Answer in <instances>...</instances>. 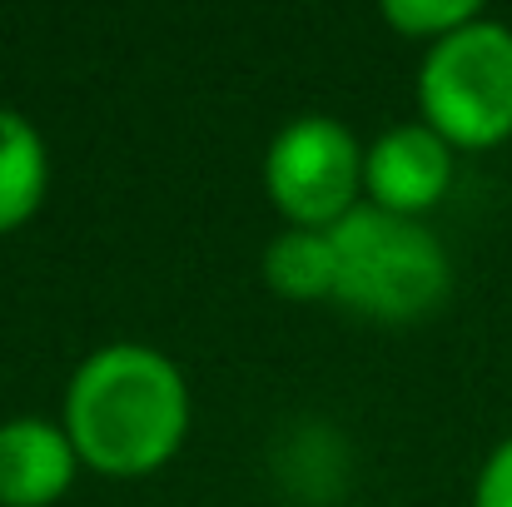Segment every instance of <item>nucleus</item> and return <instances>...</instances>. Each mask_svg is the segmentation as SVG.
<instances>
[{
  "mask_svg": "<svg viewBox=\"0 0 512 507\" xmlns=\"http://www.w3.org/2000/svg\"><path fill=\"white\" fill-rule=\"evenodd\" d=\"M80 453L60 423L10 418L0 423V507H50L75 483Z\"/></svg>",
  "mask_w": 512,
  "mask_h": 507,
  "instance_id": "423d86ee",
  "label": "nucleus"
},
{
  "mask_svg": "<svg viewBox=\"0 0 512 507\" xmlns=\"http://www.w3.org/2000/svg\"><path fill=\"white\" fill-rule=\"evenodd\" d=\"M264 279L284 299H334V239L329 229H284L264 249Z\"/></svg>",
  "mask_w": 512,
  "mask_h": 507,
  "instance_id": "6e6552de",
  "label": "nucleus"
},
{
  "mask_svg": "<svg viewBox=\"0 0 512 507\" xmlns=\"http://www.w3.org/2000/svg\"><path fill=\"white\" fill-rule=\"evenodd\" d=\"M483 10L473 0H388L383 5V20L398 30V35H413V40H443L463 25H473Z\"/></svg>",
  "mask_w": 512,
  "mask_h": 507,
  "instance_id": "1a4fd4ad",
  "label": "nucleus"
},
{
  "mask_svg": "<svg viewBox=\"0 0 512 507\" xmlns=\"http://www.w3.org/2000/svg\"><path fill=\"white\" fill-rule=\"evenodd\" d=\"M423 125L453 150H493L512 135V25L478 15L428 45L418 70Z\"/></svg>",
  "mask_w": 512,
  "mask_h": 507,
  "instance_id": "7ed1b4c3",
  "label": "nucleus"
},
{
  "mask_svg": "<svg viewBox=\"0 0 512 507\" xmlns=\"http://www.w3.org/2000/svg\"><path fill=\"white\" fill-rule=\"evenodd\" d=\"M50 189V155L40 130L0 105V234L20 229Z\"/></svg>",
  "mask_w": 512,
  "mask_h": 507,
  "instance_id": "0eeeda50",
  "label": "nucleus"
},
{
  "mask_svg": "<svg viewBox=\"0 0 512 507\" xmlns=\"http://www.w3.org/2000/svg\"><path fill=\"white\" fill-rule=\"evenodd\" d=\"M334 239V304L373 324H418L428 319L453 284L448 249L423 219H403L373 204H358Z\"/></svg>",
  "mask_w": 512,
  "mask_h": 507,
  "instance_id": "f03ea898",
  "label": "nucleus"
},
{
  "mask_svg": "<svg viewBox=\"0 0 512 507\" xmlns=\"http://www.w3.org/2000/svg\"><path fill=\"white\" fill-rule=\"evenodd\" d=\"M264 184L289 229H334L358 209L363 150L348 125L329 115H299L269 145Z\"/></svg>",
  "mask_w": 512,
  "mask_h": 507,
  "instance_id": "20e7f679",
  "label": "nucleus"
},
{
  "mask_svg": "<svg viewBox=\"0 0 512 507\" xmlns=\"http://www.w3.org/2000/svg\"><path fill=\"white\" fill-rule=\"evenodd\" d=\"M448 184H453V145L423 120L393 125L363 150V189L373 209L418 219L448 194Z\"/></svg>",
  "mask_w": 512,
  "mask_h": 507,
  "instance_id": "39448f33",
  "label": "nucleus"
},
{
  "mask_svg": "<svg viewBox=\"0 0 512 507\" xmlns=\"http://www.w3.org/2000/svg\"><path fill=\"white\" fill-rule=\"evenodd\" d=\"M65 433L100 478H145L165 468L189 433V388L150 343L95 348L65 393Z\"/></svg>",
  "mask_w": 512,
  "mask_h": 507,
  "instance_id": "f257e3e1",
  "label": "nucleus"
},
{
  "mask_svg": "<svg viewBox=\"0 0 512 507\" xmlns=\"http://www.w3.org/2000/svg\"><path fill=\"white\" fill-rule=\"evenodd\" d=\"M473 507H512V438H503L488 453L478 488H473Z\"/></svg>",
  "mask_w": 512,
  "mask_h": 507,
  "instance_id": "9d476101",
  "label": "nucleus"
}]
</instances>
